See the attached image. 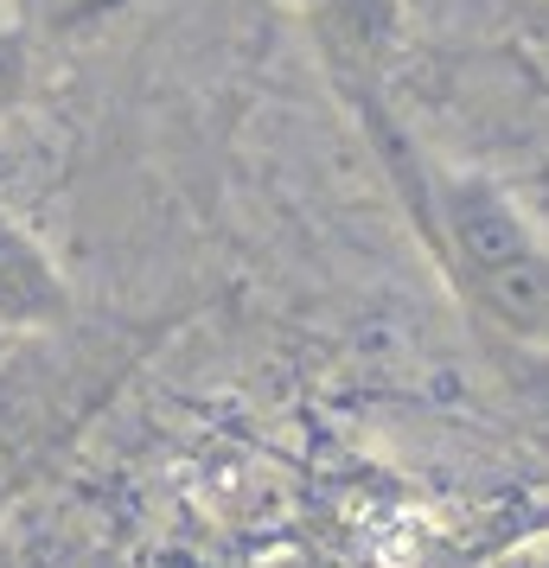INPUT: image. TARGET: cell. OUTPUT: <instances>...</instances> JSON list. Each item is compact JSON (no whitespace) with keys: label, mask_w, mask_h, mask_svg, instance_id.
I'll list each match as a JSON object with an SVG mask.
<instances>
[{"label":"cell","mask_w":549,"mask_h":568,"mask_svg":"<svg viewBox=\"0 0 549 568\" xmlns=\"http://www.w3.org/2000/svg\"><path fill=\"white\" fill-rule=\"evenodd\" d=\"M0 505H7V479H0Z\"/></svg>","instance_id":"7a4b0ae2"},{"label":"cell","mask_w":549,"mask_h":568,"mask_svg":"<svg viewBox=\"0 0 549 568\" xmlns=\"http://www.w3.org/2000/svg\"><path fill=\"white\" fill-rule=\"evenodd\" d=\"M58 313H64V287H58L52 262L0 217V320L32 326V320H58Z\"/></svg>","instance_id":"6da1fadb"}]
</instances>
